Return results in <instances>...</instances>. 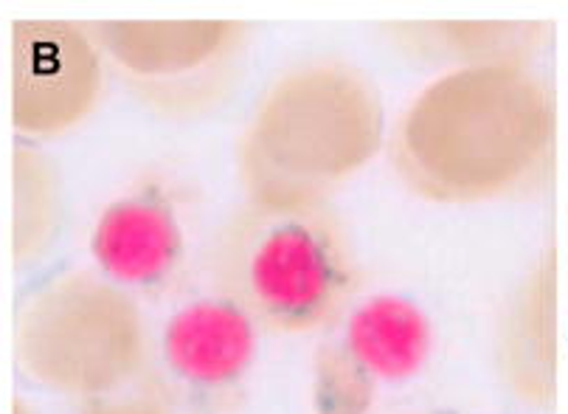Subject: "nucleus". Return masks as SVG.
Listing matches in <instances>:
<instances>
[{"label": "nucleus", "mask_w": 568, "mask_h": 414, "mask_svg": "<svg viewBox=\"0 0 568 414\" xmlns=\"http://www.w3.org/2000/svg\"><path fill=\"white\" fill-rule=\"evenodd\" d=\"M220 293L260 330L315 333L338 322L361 285L349 232L327 203L248 201L225 229Z\"/></svg>", "instance_id": "3"}, {"label": "nucleus", "mask_w": 568, "mask_h": 414, "mask_svg": "<svg viewBox=\"0 0 568 414\" xmlns=\"http://www.w3.org/2000/svg\"><path fill=\"white\" fill-rule=\"evenodd\" d=\"M102 49L144 102L166 113H197L234 82L245 29L229 20L102 23Z\"/></svg>", "instance_id": "5"}, {"label": "nucleus", "mask_w": 568, "mask_h": 414, "mask_svg": "<svg viewBox=\"0 0 568 414\" xmlns=\"http://www.w3.org/2000/svg\"><path fill=\"white\" fill-rule=\"evenodd\" d=\"M164 392V386L141 372L139 378L128 381L119 390L93 397L91 414H166L170 408Z\"/></svg>", "instance_id": "12"}, {"label": "nucleus", "mask_w": 568, "mask_h": 414, "mask_svg": "<svg viewBox=\"0 0 568 414\" xmlns=\"http://www.w3.org/2000/svg\"><path fill=\"white\" fill-rule=\"evenodd\" d=\"M375 384L341 344L324 347L313 364L315 414H369L377 397Z\"/></svg>", "instance_id": "11"}, {"label": "nucleus", "mask_w": 568, "mask_h": 414, "mask_svg": "<svg viewBox=\"0 0 568 414\" xmlns=\"http://www.w3.org/2000/svg\"><path fill=\"white\" fill-rule=\"evenodd\" d=\"M20 347L34 378L71 395H108L144 372V322L133 299L97 276H62L34 296Z\"/></svg>", "instance_id": "4"}, {"label": "nucleus", "mask_w": 568, "mask_h": 414, "mask_svg": "<svg viewBox=\"0 0 568 414\" xmlns=\"http://www.w3.org/2000/svg\"><path fill=\"white\" fill-rule=\"evenodd\" d=\"M341 347L375 381L399 384L425 370L434 350V327L417 302L383 293L349 313Z\"/></svg>", "instance_id": "10"}, {"label": "nucleus", "mask_w": 568, "mask_h": 414, "mask_svg": "<svg viewBox=\"0 0 568 414\" xmlns=\"http://www.w3.org/2000/svg\"><path fill=\"white\" fill-rule=\"evenodd\" d=\"M91 256L115 287L170 285L186 262V229L175 198L146 183L104 206L91 232Z\"/></svg>", "instance_id": "7"}, {"label": "nucleus", "mask_w": 568, "mask_h": 414, "mask_svg": "<svg viewBox=\"0 0 568 414\" xmlns=\"http://www.w3.org/2000/svg\"><path fill=\"white\" fill-rule=\"evenodd\" d=\"M498 366L509 390L532 406L557 397V254L520 282L498 333Z\"/></svg>", "instance_id": "9"}, {"label": "nucleus", "mask_w": 568, "mask_h": 414, "mask_svg": "<svg viewBox=\"0 0 568 414\" xmlns=\"http://www.w3.org/2000/svg\"><path fill=\"white\" fill-rule=\"evenodd\" d=\"M260 324L225 293L178 307L161 333V355L189 392L217 397L240 390L254 370Z\"/></svg>", "instance_id": "8"}, {"label": "nucleus", "mask_w": 568, "mask_h": 414, "mask_svg": "<svg viewBox=\"0 0 568 414\" xmlns=\"http://www.w3.org/2000/svg\"><path fill=\"white\" fill-rule=\"evenodd\" d=\"M383 104L355 68L313 62L276 82L242 139L251 201L327 203V192L377 153Z\"/></svg>", "instance_id": "2"}, {"label": "nucleus", "mask_w": 568, "mask_h": 414, "mask_svg": "<svg viewBox=\"0 0 568 414\" xmlns=\"http://www.w3.org/2000/svg\"><path fill=\"white\" fill-rule=\"evenodd\" d=\"M557 102L524 65L450 73L419 93L394 133V164L434 201L535 192L555 161Z\"/></svg>", "instance_id": "1"}, {"label": "nucleus", "mask_w": 568, "mask_h": 414, "mask_svg": "<svg viewBox=\"0 0 568 414\" xmlns=\"http://www.w3.org/2000/svg\"><path fill=\"white\" fill-rule=\"evenodd\" d=\"M104 85L102 51L77 23L18 20L12 26V124L54 135L97 108Z\"/></svg>", "instance_id": "6"}]
</instances>
